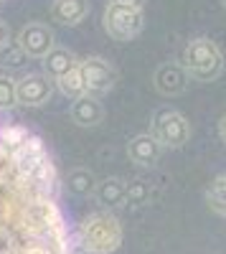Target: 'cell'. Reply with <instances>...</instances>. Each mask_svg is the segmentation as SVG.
I'll return each mask as SVG.
<instances>
[{
    "label": "cell",
    "instance_id": "1",
    "mask_svg": "<svg viewBox=\"0 0 226 254\" xmlns=\"http://www.w3.org/2000/svg\"><path fill=\"white\" fill-rule=\"evenodd\" d=\"M0 254H64V244L44 211H31L0 219Z\"/></svg>",
    "mask_w": 226,
    "mask_h": 254
},
{
    "label": "cell",
    "instance_id": "2",
    "mask_svg": "<svg viewBox=\"0 0 226 254\" xmlns=\"http://www.w3.org/2000/svg\"><path fill=\"white\" fill-rule=\"evenodd\" d=\"M180 66L186 69L188 79L196 81H214L224 71V54L219 44L209 36H196L191 38L183 49Z\"/></svg>",
    "mask_w": 226,
    "mask_h": 254
},
{
    "label": "cell",
    "instance_id": "3",
    "mask_svg": "<svg viewBox=\"0 0 226 254\" xmlns=\"http://www.w3.org/2000/svg\"><path fill=\"white\" fill-rule=\"evenodd\" d=\"M122 242V226L112 214H92L79 226V244L89 254H110Z\"/></svg>",
    "mask_w": 226,
    "mask_h": 254
},
{
    "label": "cell",
    "instance_id": "4",
    "mask_svg": "<svg viewBox=\"0 0 226 254\" xmlns=\"http://www.w3.org/2000/svg\"><path fill=\"white\" fill-rule=\"evenodd\" d=\"M150 135L163 147H183L191 140V122L186 120V115H180L178 110L163 107V110H158L153 115Z\"/></svg>",
    "mask_w": 226,
    "mask_h": 254
},
{
    "label": "cell",
    "instance_id": "5",
    "mask_svg": "<svg viewBox=\"0 0 226 254\" xmlns=\"http://www.w3.org/2000/svg\"><path fill=\"white\" fill-rule=\"evenodd\" d=\"M102 28H105V33L112 41L127 44V41L137 38L142 33V28H145V13L107 3L105 13H102Z\"/></svg>",
    "mask_w": 226,
    "mask_h": 254
},
{
    "label": "cell",
    "instance_id": "6",
    "mask_svg": "<svg viewBox=\"0 0 226 254\" xmlns=\"http://www.w3.org/2000/svg\"><path fill=\"white\" fill-rule=\"evenodd\" d=\"M79 74L81 79H84V89L87 94L92 97H102V94H107L114 84H117V71L114 66L107 61V59H102V56H87V59H79Z\"/></svg>",
    "mask_w": 226,
    "mask_h": 254
},
{
    "label": "cell",
    "instance_id": "7",
    "mask_svg": "<svg viewBox=\"0 0 226 254\" xmlns=\"http://www.w3.org/2000/svg\"><path fill=\"white\" fill-rule=\"evenodd\" d=\"M18 49L23 51V56H31V59H44L54 46H56V36L49 26L44 23H26L23 28L18 31V38H15Z\"/></svg>",
    "mask_w": 226,
    "mask_h": 254
},
{
    "label": "cell",
    "instance_id": "8",
    "mask_svg": "<svg viewBox=\"0 0 226 254\" xmlns=\"http://www.w3.org/2000/svg\"><path fill=\"white\" fill-rule=\"evenodd\" d=\"M15 97L23 107H44L54 97V81L46 74H26L15 81Z\"/></svg>",
    "mask_w": 226,
    "mask_h": 254
},
{
    "label": "cell",
    "instance_id": "9",
    "mask_svg": "<svg viewBox=\"0 0 226 254\" xmlns=\"http://www.w3.org/2000/svg\"><path fill=\"white\" fill-rule=\"evenodd\" d=\"M188 74L186 69L180 66V64L175 61H166V64H160V66L155 69V76H153V84H155V89L158 94L163 97H178L188 89Z\"/></svg>",
    "mask_w": 226,
    "mask_h": 254
},
{
    "label": "cell",
    "instance_id": "10",
    "mask_svg": "<svg viewBox=\"0 0 226 254\" xmlns=\"http://www.w3.org/2000/svg\"><path fill=\"white\" fill-rule=\"evenodd\" d=\"M127 155L140 168H153L160 160V155H163V145L150 132H140V135H135L127 142Z\"/></svg>",
    "mask_w": 226,
    "mask_h": 254
},
{
    "label": "cell",
    "instance_id": "11",
    "mask_svg": "<svg viewBox=\"0 0 226 254\" xmlns=\"http://www.w3.org/2000/svg\"><path fill=\"white\" fill-rule=\"evenodd\" d=\"M69 115H71V122L79 125V127H97L102 120H105V107H102V102L97 97L84 94V97L71 102Z\"/></svg>",
    "mask_w": 226,
    "mask_h": 254
},
{
    "label": "cell",
    "instance_id": "12",
    "mask_svg": "<svg viewBox=\"0 0 226 254\" xmlns=\"http://www.w3.org/2000/svg\"><path fill=\"white\" fill-rule=\"evenodd\" d=\"M89 10V0H51V18L61 26H79Z\"/></svg>",
    "mask_w": 226,
    "mask_h": 254
},
{
    "label": "cell",
    "instance_id": "13",
    "mask_svg": "<svg viewBox=\"0 0 226 254\" xmlns=\"http://www.w3.org/2000/svg\"><path fill=\"white\" fill-rule=\"evenodd\" d=\"M41 61H44V74L49 79H54V81L61 79V76H66L69 71H74L79 66L76 54L69 51V49H64V46H54Z\"/></svg>",
    "mask_w": 226,
    "mask_h": 254
},
{
    "label": "cell",
    "instance_id": "14",
    "mask_svg": "<svg viewBox=\"0 0 226 254\" xmlns=\"http://www.w3.org/2000/svg\"><path fill=\"white\" fill-rule=\"evenodd\" d=\"M94 198H97L102 206H107V208L122 206V203L127 201V181H122V178H117V176H110V178L97 181Z\"/></svg>",
    "mask_w": 226,
    "mask_h": 254
},
{
    "label": "cell",
    "instance_id": "15",
    "mask_svg": "<svg viewBox=\"0 0 226 254\" xmlns=\"http://www.w3.org/2000/svg\"><path fill=\"white\" fill-rule=\"evenodd\" d=\"M66 188L71 190L74 196H87L97 188V178L89 168H74L66 176Z\"/></svg>",
    "mask_w": 226,
    "mask_h": 254
},
{
    "label": "cell",
    "instance_id": "16",
    "mask_svg": "<svg viewBox=\"0 0 226 254\" xmlns=\"http://www.w3.org/2000/svg\"><path fill=\"white\" fill-rule=\"evenodd\" d=\"M206 203H209L211 211L226 216V173L224 176H216L209 183V188H206Z\"/></svg>",
    "mask_w": 226,
    "mask_h": 254
},
{
    "label": "cell",
    "instance_id": "17",
    "mask_svg": "<svg viewBox=\"0 0 226 254\" xmlns=\"http://www.w3.org/2000/svg\"><path fill=\"white\" fill-rule=\"evenodd\" d=\"M56 87H58V92H61V94L69 97L71 102L87 94V89H84V79H81V74H79V66H76L74 71H69L66 76L56 79Z\"/></svg>",
    "mask_w": 226,
    "mask_h": 254
},
{
    "label": "cell",
    "instance_id": "18",
    "mask_svg": "<svg viewBox=\"0 0 226 254\" xmlns=\"http://www.w3.org/2000/svg\"><path fill=\"white\" fill-rule=\"evenodd\" d=\"M15 104H18V97H15V79L0 74V112L13 110Z\"/></svg>",
    "mask_w": 226,
    "mask_h": 254
},
{
    "label": "cell",
    "instance_id": "19",
    "mask_svg": "<svg viewBox=\"0 0 226 254\" xmlns=\"http://www.w3.org/2000/svg\"><path fill=\"white\" fill-rule=\"evenodd\" d=\"M112 5H122V8H130V10H145L148 0H110Z\"/></svg>",
    "mask_w": 226,
    "mask_h": 254
},
{
    "label": "cell",
    "instance_id": "20",
    "mask_svg": "<svg viewBox=\"0 0 226 254\" xmlns=\"http://www.w3.org/2000/svg\"><path fill=\"white\" fill-rule=\"evenodd\" d=\"M8 44H10V26H8V20L0 18V51H3Z\"/></svg>",
    "mask_w": 226,
    "mask_h": 254
},
{
    "label": "cell",
    "instance_id": "21",
    "mask_svg": "<svg viewBox=\"0 0 226 254\" xmlns=\"http://www.w3.org/2000/svg\"><path fill=\"white\" fill-rule=\"evenodd\" d=\"M219 137L226 142V112L221 115V120H219Z\"/></svg>",
    "mask_w": 226,
    "mask_h": 254
},
{
    "label": "cell",
    "instance_id": "22",
    "mask_svg": "<svg viewBox=\"0 0 226 254\" xmlns=\"http://www.w3.org/2000/svg\"><path fill=\"white\" fill-rule=\"evenodd\" d=\"M221 8H224V10H226V0H221Z\"/></svg>",
    "mask_w": 226,
    "mask_h": 254
}]
</instances>
